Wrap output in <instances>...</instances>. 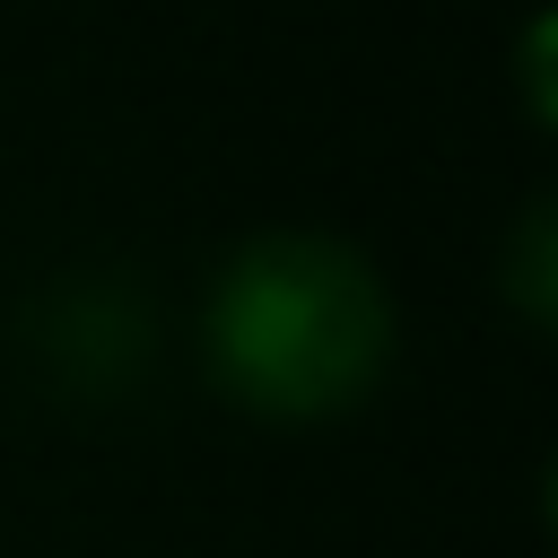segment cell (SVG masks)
<instances>
[{
	"label": "cell",
	"mask_w": 558,
	"mask_h": 558,
	"mask_svg": "<svg viewBox=\"0 0 558 558\" xmlns=\"http://www.w3.org/2000/svg\"><path fill=\"white\" fill-rule=\"evenodd\" d=\"M514 296H523L532 323H549V209H541V201H532L523 244H514Z\"/></svg>",
	"instance_id": "obj_2"
},
{
	"label": "cell",
	"mask_w": 558,
	"mask_h": 558,
	"mask_svg": "<svg viewBox=\"0 0 558 558\" xmlns=\"http://www.w3.org/2000/svg\"><path fill=\"white\" fill-rule=\"evenodd\" d=\"M384 279L331 235H262L209 288V366L262 418L349 410L384 375Z\"/></svg>",
	"instance_id": "obj_1"
}]
</instances>
